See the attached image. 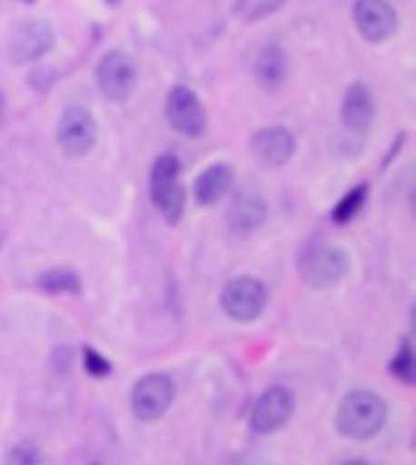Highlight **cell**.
<instances>
[{"label": "cell", "mask_w": 416, "mask_h": 465, "mask_svg": "<svg viewBox=\"0 0 416 465\" xmlns=\"http://www.w3.org/2000/svg\"><path fill=\"white\" fill-rule=\"evenodd\" d=\"M387 407L382 397L371 390H353L343 395L336 410V429L346 439L353 441H368L385 427Z\"/></svg>", "instance_id": "obj_1"}, {"label": "cell", "mask_w": 416, "mask_h": 465, "mask_svg": "<svg viewBox=\"0 0 416 465\" xmlns=\"http://www.w3.org/2000/svg\"><path fill=\"white\" fill-rule=\"evenodd\" d=\"M152 200L168 224H178L185 210V188L181 183V163L173 153L161 156L152 168Z\"/></svg>", "instance_id": "obj_2"}, {"label": "cell", "mask_w": 416, "mask_h": 465, "mask_svg": "<svg viewBox=\"0 0 416 465\" xmlns=\"http://www.w3.org/2000/svg\"><path fill=\"white\" fill-rule=\"evenodd\" d=\"M175 395L173 381L163 373L144 375L132 390V412L136 420L154 421L166 414Z\"/></svg>", "instance_id": "obj_3"}, {"label": "cell", "mask_w": 416, "mask_h": 465, "mask_svg": "<svg viewBox=\"0 0 416 465\" xmlns=\"http://www.w3.org/2000/svg\"><path fill=\"white\" fill-rule=\"evenodd\" d=\"M56 137H59L61 152L66 153L68 159H81L95 146L98 127H95V120H93V114L88 110L68 107L61 114Z\"/></svg>", "instance_id": "obj_4"}, {"label": "cell", "mask_w": 416, "mask_h": 465, "mask_svg": "<svg viewBox=\"0 0 416 465\" xmlns=\"http://www.w3.org/2000/svg\"><path fill=\"white\" fill-rule=\"evenodd\" d=\"M268 290L256 278H236L222 290V307L234 322H253L265 310Z\"/></svg>", "instance_id": "obj_5"}, {"label": "cell", "mask_w": 416, "mask_h": 465, "mask_svg": "<svg viewBox=\"0 0 416 465\" xmlns=\"http://www.w3.org/2000/svg\"><path fill=\"white\" fill-rule=\"evenodd\" d=\"M302 278L312 288H333L349 273V256L336 246H317L302 259Z\"/></svg>", "instance_id": "obj_6"}, {"label": "cell", "mask_w": 416, "mask_h": 465, "mask_svg": "<svg viewBox=\"0 0 416 465\" xmlns=\"http://www.w3.org/2000/svg\"><path fill=\"white\" fill-rule=\"evenodd\" d=\"M295 412V397L288 388L275 385L268 388L263 395L258 397L253 410H251V429L256 434H272L281 427H285Z\"/></svg>", "instance_id": "obj_7"}, {"label": "cell", "mask_w": 416, "mask_h": 465, "mask_svg": "<svg viewBox=\"0 0 416 465\" xmlns=\"http://www.w3.org/2000/svg\"><path fill=\"white\" fill-rule=\"evenodd\" d=\"M98 88L110 103H124L136 85V69L124 52H107L98 64Z\"/></svg>", "instance_id": "obj_8"}, {"label": "cell", "mask_w": 416, "mask_h": 465, "mask_svg": "<svg viewBox=\"0 0 416 465\" xmlns=\"http://www.w3.org/2000/svg\"><path fill=\"white\" fill-rule=\"evenodd\" d=\"M166 117L168 124L185 137H200L207 124L200 95L188 85H175L173 91L168 93Z\"/></svg>", "instance_id": "obj_9"}, {"label": "cell", "mask_w": 416, "mask_h": 465, "mask_svg": "<svg viewBox=\"0 0 416 465\" xmlns=\"http://www.w3.org/2000/svg\"><path fill=\"white\" fill-rule=\"evenodd\" d=\"M353 23L371 45H382L397 32L400 17L390 0H356Z\"/></svg>", "instance_id": "obj_10"}, {"label": "cell", "mask_w": 416, "mask_h": 465, "mask_svg": "<svg viewBox=\"0 0 416 465\" xmlns=\"http://www.w3.org/2000/svg\"><path fill=\"white\" fill-rule=\"evenodd\" d=\"M54 27L45 20H30V23H23L13 32L8 46L10 62L23 66V64L37 62L45 54L52 52L54 46Z\"/></svg>", "instance_id": "obj_11"}, {"label": "cell", "mask_w": 416, "mask_h": 465, "mask_svg": "<svg viewBox=\"0 0 416 465\" xmlns=\"http://www.w3.org/2000/svg\"><path fill=\"white\" fill-rule=\"evenodd\" d=\"M251 149H253V156L261 166H285L295 153V137L285 127H265V130L256 132Z\"/></svg>", "instance_id": "obj_12"}, {"label": "cell", "mask_w": 416, "mask_h": 465, "mask_svg": "<svg viewBox=\"0 0 416 465\" xmlns=\"http://www.w3.org/2000/svg\"><path fill=\"white\" fill-rule=\"evenodd\" d=\"M341 117H343V124L351 132H365L371 127L372 120H375V100H372V93L368 91V85H351L346 91V98H343Z\"/></svg>", "instance_id": "obj_13"}, {"label": "cell", "mask_w": 416, "mask_h": 465, "mask_svg": "<svg viewBox=\"0 0 416 465\" xmlns=\"http://www.w3.org/2000/svg\"><path fill=\"white\" fill-rule=\"evenodd\" d=\"M265 222V203L256 193H242L229 207V229L239 237H249Z\"/></svg>", "instance_id": "obj_14"}, {"label": "cell", "mask_w": 416, "mask_h": 465, "mask_svg": "<svg viewBox=\"0 0 416 465\" xmlns=\"http://www.w3.org/2000/svg\"><path fill=\"white\" fill-rule=\"evenodd\" d=\"M232 181H234V176L224 163H214V166L204 168L203 173L195 178V185H193L195 200L204 207L220 203V198H224L229 188H232Z\"/></svg>", "instance_id": "obj_15"}, {"label": "cell", "mask_w": 416, "mask_h": 465, "mask_svg": "<svg viewBox=\"0 0 416 465\" xmlns=\"http://www.w3.org/2000/svg\"><path fill=\"white\" fill-rule=\"evenodd\" d=\"M285 71H288V62L281 46H265L263 52L258 54L256 78L265 91H278L285 81Z\"/></svg>", "instance_id": "obj_16"}, {"label": "cell", "mask_w": 416, "mask_h": 465, "mask_svg": "<svg viewBox=\"0 0 416 465\" xmlns=\"http://www.w3.org/2000/svg\"><path fill=\"white\" fill-rule=\"evenodd\" d=\"M39 285L49 292H74V295L81 290L78 275L74 271H49L39 278Z\"/></svg>", "instance_id": "obj_17"}, {"label": "cell", "mask_w": 416, "mask_h": 465, "mask_svg": "<svg viewBox=\"0 0 416 465\" xmlns=\"http://www.w3.org/2000/svg\"><path fill=\"white\" fill-rule=\"evenodd\" d=\"M365 195H368V188L361 185V188H353V191L346 195V198L341 200L339 205L333 207V222H339V224H346L358 214V210L363 207Z\"/></svg>", "instance_id": "obj_18"}, {"label": "cell", "mask_w": 416, "mask_h": 465, "mask_svg": "<svg viewBox=\"0 0 416 465\" xmlns=\"http://www.w3.org/2000/svg\"><path fill=\"white\" fill-rule=\"evenodd\" d=\"M390 371H392L394 378H400L401 382L414 385V353H411V343H401V349L397 351L392 363H390Z\"/></svg>", "instance_id": "obj_19"}, {"label": "cell", "mask_w": 416, "mask_h": 465, "mask_svg": "<svg viewBox=\"0 0 416 465\" xmlns=\"http://www.w3.org/2000/svg\"><path fill=\"white\" fill-rule=\"evenodd\" d=\"M42 450L35 443H17L5 456V465H42Z\"/></svg>", "instance_id": "obj_20"}, {"label": "cell", "mask_w": 416, "mask_h": 465, "mask_svg": "<svg viewBox=\"0 0 416 465\" xmlns=\"http://www.w3.org/2000/svg\"><path fill=\"white\" fill-rule=\"evenodd\" d=\"M84 363H85V373H91L93 378H107L113 373V366L105 356H100L95 349H85L84 351Z\"/></svg>", "instance_id": "obj_21"}, {"label": "cell", "mask_w": 416, "mask_h": 465, "mask_svg": "<svg viewBox=\"0 0 416 465\" xmlns=\"http://www.w3.org/2000/svg\"><path fill=\"white\" fill-rule=\"evenodd\" d=\"M346 465H371V463H365V460H349Z\"/></svg>", "instance_id": "obj_22"}, {"label": "cell", "mask_w": 416, "mask_h": 465, "mask_svg": "<svg viewBox=\"0 0 416 465\" xmlns=\"http://www.w3.org/2000/svg\"><path fill=\"white\" fill-rule=\"evenodd\" d=\"M105 3H110V5H117V3H120V0H105Z\"/></svg>", "instance_id": "obj_23"}, {"label": "cell", "mask_w": 416, "mask_h": 465, "mask_svg": "<svg viewBox=\"0 0 416 465\" xmlns=\"http://www.w3.org/2000/svg\"><path fill=\"white\" fill-rule=\"evenodd\" d=\"M0 113H3V98H0Z\"/></svg>", "instance_id": "obj_24"}, {"label": "cell", "mask_w": 416, "mask_h": 465, "mask_svg": "<svg viewBox=\"0 0 416 465\" xmlns=\"http://www.w3.org/2000/svg\"><path fill=\"white\" fill-rule=\"evenodd\" d=\"M93 465H100V463H93Z\"/></svg>", "instance_id": "obj_25"}]
</instances>
